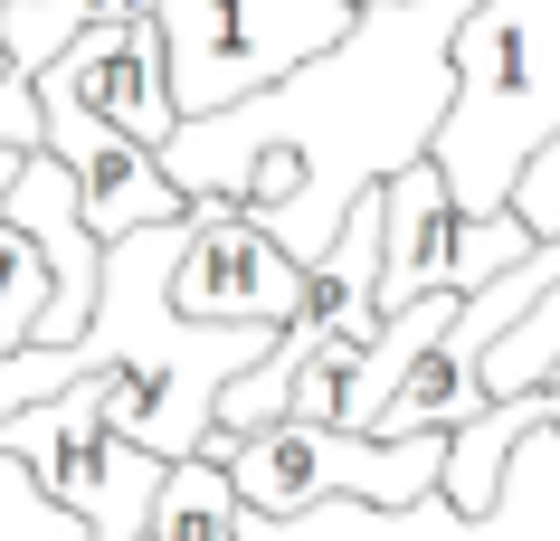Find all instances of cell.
<instances>
[{
    "label": "cell",
    "instance_id": "obj_1",
    "mask_svg": "<svg viewBox=\"0 0 560 541\" xmlns=\"http://www.w3.org/2000/svg\"><path fill=\"white\" fill-rule=\"evenodd\" d=\"M475 0H361L352 30L247 105L180 115L162 143L180 200H247L295 267H314L342 219L389 172L428 162L456 95V30Z\"/></svg>",
    "mask_w": 560,
    "mask_h": 541
},
{
    "label": "cell",
    "instance_id": "obj_2",
    "mask_svg": "<svg viewBox=\"0 0 560 541\" xmlns=\"http://www.w3.org/2000/svg\"><path fill=\"white\" fill-rule=\"evenodd\" d=\"M551 133H560V0H475L456 30V95L428 143L456 210L503 219Z\"/></svg>",
    "mask_w": 560,
    "mask_h": 541
},
{
    "label": "cell",
    "instance_id": "obj_3",
    "mask_svg": "<svg viewBox=\"0 0 560 541\" xmlns=\"http://www.w3.org/2000/svg\"><path fill=\"white\" fill-rule=\"evenodd\" d=\"M229 466L237 504L247 513H314L332 494L352 504H418L446 484V437H361V427H332V419H276V427H209V447Z\"/></svg>",
    "mask_w": 560,
    "mask_h": 541
},
{
    "label": "cell",
    "instance_id": "obj_4",
    "mask_svg": "<svg viewBox=\"0 0 560 541\" xmlns=\"http://www.w3.org/2000/svg\"><path fill=\"white\" fill-rule=\"evenodd\" d=\"M361 0H162L152 30L172 58V105L180 115H219L247 105L276 77H295L304 58H324L352 30Z\"/></svg>",
    "mask_w": 560,
    "mask_h": 541
},
{
    "label": "cell",
    "instance_id": "obj_5",
    "mask_svg": "<svg viewBox=\"0 0 560 541\" xmlns=\"http://www.w3.org/2000/svg\"><path fill=\"white\" fill-rule=\"evenodd\" d=\"M237 541H560V427H532L513 447L503 494L485 513L446 504V494H418V504H352V494H332L314 513H247Z\"/></svg>",
    "mask_w": 560,
    "mask_h": 541
},
{
    "label": "cell",
    "instance_id": "obj_6",
    "mask_svg": "<svg viewBox=\"0 0 560 541\" xmlns=\"http://www.w3.org/2000/svg\"><path fill=\"white\" fill-rule=\"evenodd\" d=\"M532 228L513 210L503 219H466L456 190H446L438 162H409V172L381 180V314L418 295H485L494 275H513L532 257Z\"/></svg>",
    "mask_w": 560,
    "mask_h": 541
},
{
    "label": "cell",
    "instance_id": "obj_7",
    "mask_svg": "<svg viewBox=\"0 0 560 541\" xmlns=\"http://www.w3.org/2000/svg\"><path fill=\"white\" fill-rule=\"evenodd\" d=\"M172 304L190 324L285 332L304 314V267L257 228L247 200H190V228H180V257H172Z\"/></svg>",
    "mask_w": 560,
    "mask_h": 541
},
{
    "label": "cell",
    "instance_id": "obj_8",
    "mask_svg": "<svg viewBox=\"0 0 560 541\" xmlns=\"http://www.w3.org/2000/svg\"><path fill=\"white\" fill-rule=\"evenodd\" d=\"M38 105H48V152H58L67 172H77V200H86V228L105 247L133 238V228H152V219H180L190 200L172 190V172H162V152L133 143L124 124L86 115L77 95H48L38 86Z\"/></svg>",
    "mask_w": 560,
    "mask_h": 541
},
{
    "label": "cell",
    "instance_id": "obj_9",
    "mask_svg": "<svg viewBox=\"0 0 560 541\" xmlns=\"http://www.w3.org/2000/svg\"><path fill=\"white\" fill-rule=\"evenodd\" d=\"M30 86L48 95H77L86 115L124 124L133 143H172L180 133V105H172V58H162V30L152 20H95L86 38H67L58 67H38Z\"/></svg>",
    "mask_w": 560,
    "mask_h": 541
},
{
    "label": "cell",
    "instance_id": "obj_10",
    "mask_svg": "<svg viewBox=\"0 0 560 541\" xmlns=\"http://www.w3.org/2000/svg\"><path fill=\"white\" fill-rule=\"evenodd\" d=\"M247 532V504L219 456H180L162 475V504H152V532L143 541H237Z\"/></svg>",
    "mask_w": 560,
    "mask_h": 541
},
{
    "label": "cell",
    "instance_id": "obj_11",
    "mask_svg": "<svg viewBox=\"0 0 560 541\" xmlns=\"http://www.w3.org/2000/svg\"><path fill=\"white\" fill-rule=\"evenodd\" d=\"M0 541H86V513H67L30 475V456H10V447H0Z\"/></svg>",
    "mask_w": 560,
    "mask_h": 541
},
{
    "label": "cell",
    "instance_id": "obj_12",
    "mask_svg": "<svg viewBox=\"0 0 560 541\" xmlns=\"http://www.w3.org/2000/svg\"><path fill=\"white\" fill-rule=\"evenodd\" d=\"M38 314H48V257H38L10 219H0V361L10 352H30V332Z\"/></svg>",
    "mask_w": 560,
    "mask_h": 541
},
{
    "label": "cell",
    "instance_id": "obj_13",
    "mask_svg": "<svg viewBox=\"0 0 560 541\" xmlns=\"http://www.w3.org/2000/svg\"><path fill=\"white\" fill-rule=\"evenodd\" d=\"M513 219H523L532 238H560V133H551L541 152H532L523 190H513Z\"/></svg>",
    "mask_w": 560,
    "mask_h": 541
},
{
    "label": "cell",
    "instance_id": "obj_14",
    "mask_svg": "<svg viewBox=\"0 0 560 541\" xmlns=\"http://www.w3.org/2000/svg\"><path fill=\"white\" fill-rule=\"evenodd\" d=\"M0 152H48V105L30 77H0Z\"/></svg>",
    "mask_w": 560,
    "mask_h": 541
},
{
    "label": "cell",
    "instance_id": "obj_15",
    "mask_svg": "<svg viewBox=\"0 0 560 541\" xmlns=\"http://www.w3.org/2000/svg\"><path fill=\"white\" fill-rule=\"evenodd\" d=\"M162 0H95V20H152Z\"/></svg>",
    "mask_w": 560,
    "mask_h": 541
},
{
    "label": "cell",
    "instance_id": "obj_16",
    "mask_svg": "<svg viewBox=\"0 0 560 541\" xmlns=\"http://www.w3.org/2000/svg\"><path fill=\"white\" fill-rule=\"evenodd\" d=\"M20 162H30V152H0V219H10V180H20Z\"/></svg>",
    "mask_w": 560,
    "mask_h": 541
},
{
    "label": "cell",
    "instance_id": "obj_17",
    "mask_svg": "<svg viewBox=\"0 0 560 541\" xmlns=\"http://www.w3.org/2000/svg\"><path fill=\"white\" fill-rule=\"evenodd\" d=\"M551 427H560V371H551Z\"/></svg>",
    "mask_w": 560,
    "mask_h": 541
}]
</instances>
